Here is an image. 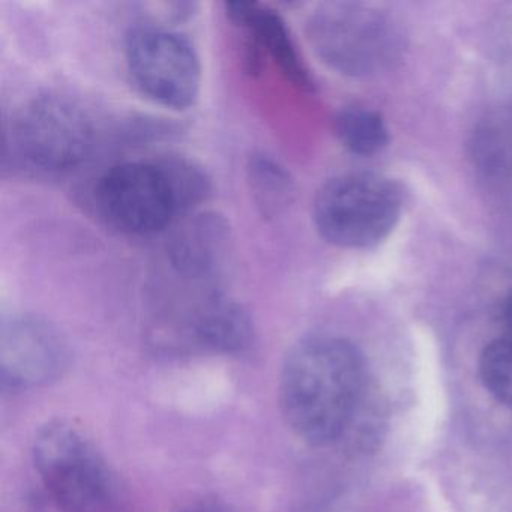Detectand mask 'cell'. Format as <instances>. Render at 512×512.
<instances>
[{
  "label": "cell",
  "instance_id": "obj_1",
  "mask_svg": "<svg viewBox=\"0 0 512 512\" xmlns=\"http://www.w3.org/2000/svg\"><path fill=\"white\" fill-rule=\"evenodd\" d=\"M367 368L361 350L346 338L313 335L287 353L280 374L281 412L308 445L340 439L364 397Z\"/></svg>",
  "mask_w": 512,
  "mask_h": 512
},
{
  "label": "cell",
  "instance_id": "obj_2",
  "mask_svg": "<svg viewBox=\"0 0 512 512\" xmlns=\"http://www.w3.org/2000/svg\"><path fill=\"white\" fill-rule=\"evenodd\" d=\"M400 188L382 176L346 173L326 182L313 205L317 232L341 248H370L388 238L400 220Z\"/></svg>",
  "mask_w": 512,
  "mask_h": 512
},
{
  "label": "cell",
  "instance_id": "obj_3",
  "mask_svg": "<svg viewBox=\"0 0 512 512\" xmlns=\"http://www.w3.org/2000/svg\"><path fill=\"white\" fill-rule=\"evenodd\" d=\"M34 463L62 512H107L115 478L85 434L64 421L50 422L34 442Z\"/></svg>",
  "mask_w": 512,
  "mask_h": 512
},
{
  "label": "cell",
  "instance_id": "obj_4",
  "mask_svg": "<svg viewBox=\"0 0 512 512\" xmlns=\"http://www.w3.org/2000/svg\"><path fill=\"white\" fill-rule=\"evenodd\" d=\"M94 139L91 116L79 103L64 95H44L16 113L8 145L28 169L61 173L86 160Z\"/></svg>",
  "mask_w": 512,
  "mask_h": 512
},
{
  "label": "cell",
  "instance_id": "obj_5",
  "mask_svg": "<svg viewBox=\"0 0 512 512\" xmlns=\"http://www.w3.org/2000/svg\"><path fill=\"white\" fill-rule=\"evenodd\" d=\"M307 32L319 58L347 76L377 73L388 67L398 53L394 25L362 5H323L311 14Z\"/></svg>",
  "mask_w": 512,
  "mask_h": 512
},
{
  "label": "cell",
  "instance_id": "obj_6",
  "mask_svg": "<svg viewBox=\"0 0 512 512\" xmlns=\"http://www.w3.org/2000/svg\"><path fill=\"white\" fill-rule=\"evenodd\" d=\"M131 82L152 103L172 110L196 104L202 65L193 44L178 32L154 25L131 29L125 41Z\"/></svg>",
  "mask_w": 512,
  "mask_h": 512
},
{
  "label": "cell",
  "instance_id": "obj_7",
  "mask_svg": "<svg viewBox=\"0 0 512 512\" xmlns=\"http://www.w3.org/2000/svg\"><path fill=\"white\" fill-rule=\"evenodd\" d=\"M95 202L107 223L130 235L160 232L182 215L161 158L107 170L95 188Z\"/></svg>",
  "mask_w": 512,
  "mask_h": 512
},
{
  "label": "cell",
  "instance_id": "obj_8",
  "mask_svg": "<svg viewBox=\"0 0 512 512\" xmlns=\"http://www.w3.org/2000/svg\"><path fill=\"white\" fill-rule=\"evenodd\" d=\"M67 344L58 331L37 317L5 325L0 341V380L8 391H28L59 379L68 367Z\"/></svg>",
  "mask_w": 512,
  "mask_h": 512
},
{
  "label": "cell",
  "instance_id": "obj_9",
  "mask_svg": "<svg viewBox=\"0 0 512 512\" xmlns=\"http://www.w3.org/2000/svg\"><path fill=\"white\" fill-rule=\"evenodd\" d=\"M169 337L173 349L235 355L253 340V325L244 308L220 295L203 299L175 323Z\"/></svg>",
  "mask_w": 512,
  "mask_h": 512
},
{
  "label": "cell",
  "instance_id": "obj_10",
  "mask_svg": "<svg viewBox=\"0 0 512 512\" xmlns=\"http://www.w3.org/2000/svg\"><path fill=\"white\" fill-rule=\"evenodd\" d=\"M227 14L232 22L247 31L251 64H260L263 53L274 61L289 82L310 89L311 77L296 50L284 20L275 11L256 2H229Z\"/></svg>",
  "mask_w": 512,
  "mask_h": 512
},
{
  "label": "cell",
  "instance_id": "obj_11",
  "mask_svg": "<svg viewBox=\"0 0 512 512\" xmlns=\"http://www.w3.org/2000/svg\"><path fill=\"white\" fill-rule=\"evenodd\" d=\"M170 245L173 266L191 278H209L223 260L227 232L218 218L202 215L176 232Z\"/></svg>",
  "mask_w": 512,
  "mask_h": 512
},
{
  "label": "cell",
  "instance_id": "obj_12",
  "mask_svg": "<svg viewBox=\"0 0 512 512\" xmlns=\"http://www.w3.org/2000/svg\"><path fill=\"white\" fill-rule=\"evenodd\" d=\"M335 133L344 148L362 157L377 154L389 142L382 116L365 107H349L340 112L335 119Z\"/></svg>",
  "mask_w": 512,
  "mask_h": 512
},
{
  "label": "cell",
  "instance_id": "obj_13",
  "mask_svg": "<svg viewBox=\"0 0 512 512\" xmlns=\"http://www.w3.org/2000/svg\"><path fill=\"white\" fill-rule=\"evenodd\" d=\"M248 173L251 190L265 214H277L292 199L293 182L289 173L271 158L265 155L254 157Z\"/></svg>",
  "mask_w": 512,
  "mask_h": 512
},
{
  "label": "cell",
  "instance_id": "obj_14",
  "mask_svg": "<svg viewBox=\"0 0 512 512\" xmlns=\"http://www.w3.org/2000/svg\"><path fill=\"white\" fill-rule=\"evenodd\" d=\"M482 383L491 395L505 406L512 407V338L491 341L479 359Z\"/></svg>",
  "mask_w": 512,
  "mask_h": 512
},
{
  "label": "cell",
  "instance_id": "obj_15",
  "mask_svg": "<svg viewBox=\"0 0 512 512\" xmlns=\"http://www.w3.org/2000/svg\"><path fill=\"white\" fill-rule=\"evenodd\" d=\"M181 512H235L224 505V503L215 502V500H200V502L191 503Z\"/></svg>",
  "mask_w": 512,
  "mask_h": 512
},
{
  "label": "cell",
  "instance_id": "obj_16",
  "mask_svg": "<svg viewBox=\"0 0 512 512\" xmlns=\"http://www.w3.org/2000/svg\"><path fill=\"white\" fill-rule=\"evenodd\" d=\"M503 328H505L506 337L512 338V290H509L502 305Z\"/></svg>",
  "mask_w": 512,
  "mask_h": 512
}]
</instances>
